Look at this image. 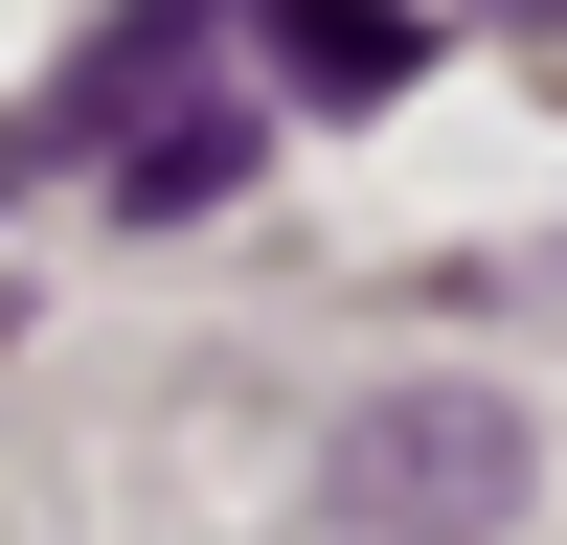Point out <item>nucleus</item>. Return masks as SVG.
Masks as SVG:
<instances>
[{
  "label": "nucleus",
  "instance_id": "3",
  "mask_svg": "<svg viewBox=\"0 0 567 545\" xmlns=\"http://www.w3.org/2000/svg\"><path fill=\"white\" fill-rule=\"evenodd\" d=\"M205 45H227V23H205V0H136V23H114V45H91V69H69V91H45V136H114V114H136V91H182V69H205Z\"/></svg>",
  "mask_w": 567,
  "mask_h": 545
},
{
  "label": "nucleus",
  "instance_id": "2",
  "mask_svg": "<svg viewBox=\"0 0 567 545\" xmlns=\"http://www.w3.org/2000/svg\"><path fill=\"white\" fill-rule=\"evenodd\" d=\"M227 182H250V91H182L159 136H114V205H136V227H182V205H227Z\"/></svg>",
  "mask_w": 567,
  "mask_h": 545
},
{
  "label": "nucleus",
  "instance_id": "5",
  "mask_svg": "<svg viewBox=\"0 0 567 545\" xmlns=\"http://www.w3.org/2000/svg\"><path fill=\"white\" fill-rule=\"evenodd\" d=\"M499 23H545V45H567V0H499Z\"/></svg>",
  "mask_w": 567,
  "mask_h": 545
},
{
  "label": "nucleus",
  "instance_id": "1",
  "mask_svg": "<svg viewBox=\"0 0 567 545\" xmlns=\"http://www.w3.org/2000/svg\"><path fill=\"white\" fill-rule=\"evenodd\" d=\"M523 477H545V432L499 387H386V409L318 432V523H341V545H499Z\"/></svg>",
  "mask_w": 567,
  "mask_h": 545
},
{
  "label": "nucleus",
  "instance_id": "4",
  "mask_svg": "<svg viewBox=\"0 0 567 545\" xmlns=\"http://www.w3.org/2000/svg\"><path fill=\"white\" fill-rule=\"evenodd\" d=\"M272 69H296L318 114H363V91H409V23L386 0H272Z\"/></svg>",
  "mask_w": 567,
  "mask_h": 545
}]
</instances>
